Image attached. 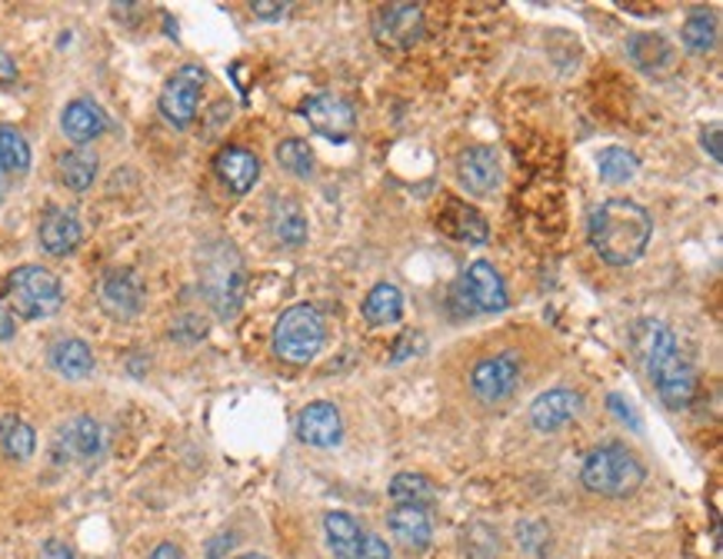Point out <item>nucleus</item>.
I'll list each match as a JSON object with an SVG mask.
<instances>
[{
	"mask_svg": "<svg viewBox=\"0 0 723 559\" xmlns=\"http://www.w3.org/2000/svg\"><path fill=\"white\" fill-rule=\"evenodd\" d=\"M651 233H654V217L641 203L624 200V197L604 200L591 213V223H587L591 247L611 267L637 263L644 257L647 243H651Z\"/></svg>",
	"mask_w": 723,
	"mask_h": 559,
	"instance_id": "nucleus-1",
	"label": "nucleus"
},
{
	"mask_svg": "<svg viewBox=\"0 0 723 559\" xmlns=\"http://www.w3.org/2000/svg\"><path fill=\"white\" fill-rule=\"evenodd\" d=\"M647 480L644 463L637 460V453H631L621 443H607L587 453L584 467H581V483L604 497V500H624L634 497Z\"/></svg>",
	"mask_w": 723,
	"mask_h": 559,
	"instance_id": "nucleus-2",
	"label": "nucleus"
},
{
	"mask_svg": "<svg viewBox=\"0 0 723 559\" xmlns=\"http://www.w3.org/2000/svg\"><path fill=\"white\" fill-rule=\"evenodd\" d=\"M0 293L13 307V313L23 320H47L63 303L60 280L47 267H37V263L13 267L7 280L0 283Z\"/></svg>",
	"mask_w": 723,
	"mask_h": 559,
	"instance_id": "nucleus-3",
	"label": "nucleus"
},
{
	"mask_svg": "<svg viewBox=\"0 0 723 559\" xmlns=\"http://www.w3.org/2000/svg\"><path fill=\"white\" fill-rule=\"evenodd\" d=\"M327 337V323L317 307L297 303L280 313L274 327V353L287 363H310Z\"/></svg>",
	"mask_w": 723,
	"mask_h": 559,
	"instance_id": "nucleus-4",
	"label": "nucleus"
},
{
	"mask_svg": "<svg viewBox=\"0 0 723 559\" xmlns=\"http://www.w3.org/2000/svg\"><path fill=\"white\" fill-rule=\"evenodd\" d=\"M200 280H204V293H207V300L217 307L220 317L230 320V317L240 310L244 287H247L244 263H240L237 250H234L230 243H214V247L204 253Z\"/></svg>",
	"mask_w": 723,
	"mask_h": 559,
	"instance_id": "nucleus-5",
	"label": "nucleus"
},
{
	"mask_svg": "<svg viewBox=\"0 0 723 559\" xmlns=\"http://www.w3.org/2000/svg\"><path fill=\"white\" fill-rule=\"evenodd\" d=\"M204 80H207V73H204V67H197V63H184V67H177V70L167 77V83H164L157 103H160V113H164V120H167L170 127H177V130L190 127V120L197 117V103H200Z\"/></svg>",
	"mask_w": 723,
	"mask_h": 559,
	"instance_id": "nucleus-6",
	"label": "nucleus"
},
{
	"mask_svg": "<svg viewBox=\"0 0 723 559\" xmlns=\"http://www.w3.org/2000/svg\"><path fill=\"white\" fill-rule=\"evenodd\" d=\"M374 40L387 50H407L424 37V7L417 3H384L374 10Z\"/></svg>",
	"mask_w": 723,
	"mask_h": 559,
	"instance_id": "nucleus-7",
	"label": "nucleus"
},
{
	"mask_svg": "<svg viewBox=\"0 0 723 559\" xmlns=\"http://www.w3.org/2000/svg\"><path fill=\"white\" fill-rule=\"evenodd\" d=\"M521 383V360L517 353H494V357H484L474 363L471 370V393L481 400V403H504L514 397Z\"/></svg>",
	"mask_w": 723,
	"mask_h": 559,
	"instance_id": "nucleus-8",
	"label": "nucleus"
},
{
	"mask_svg": "<svg viewBox=\"0 0 723 559\" xmlns=\"http://www.w3.org/2000/svg\"><path fill=\"white\" fill-rule=\"evenodd\" d=\"M304 117L307 123L324 137V140H334V143H344L354 137V127H357V117H354V107L344 100V97H334V93H317L304 103Z\"/></svg>",
	"mask_w": 723,
	"mask_h": 559,
	"instance_id": "nucleus-9",
	"label": "nucleus"
},
{
	"mask_svg": "<svg viewBox=\"0 0 723 559\" xmlns=\"http://www.w3.org/2000/svg\"><path fill=\"white\" fill-rule=\"evenodd\" d=\"M103 450V430L93 417H73L53 440V457L63 463H90Z\"/></svg>",
	"mask_w": 723,
	"mask_h": 559,
	"instance_id": "nucleus-10",
	"label": "nucleus"
},
{
	"mask_svg": "<svg viewBox=\"0 0 723 559\" xmlns=\"http://www.w3.org/2000/svg\"><path fill=\"white\" fill-rule=\"evenodd\" d=\"M97 293L100 307L117 320H133L143 310V287L133 270H107Z\"/></svg>",
	"mask_w": 723,
	"mask_h": 559,
	"instance_id": "nucleus-11",
	"label": "nucleus"
},
{
	"mask_svg": "<svg viewBox=\"0 0 723 559\" xmlns=\"http://www.w3.org/2000/svg\"><path fill=\"white\" fill-rule=\"evenodd\" d=\"M581 413H584V397L574 393V390H567V387L547 390V393H541L531 403V423L541 433H557L567 423H574Z\"/></svg>",
	"mask_w": 723,
	"mask_h": 559,
	"instance_id": "nucleus-12",
	"label": "nucleus"
},
{
	"mask_svg": "<svg viewBox=\"0 0 723 559\" xmlns=\"http://www.w3.org/2000/svg\"><path fill=\"white\" fill-rule=\"evenodd\" d=\"M344 437V420H340V410L327 400H317V403H307L297 417V440L307 443V447H317V450H330L337 447Z\"/></svg>",
	"mask_w": 723,
	"mask_h": 559,
	"instance_id": "nucleus-13",
	"label": "nucleus"
},
{
	"mask_svg": "<svg viewBox=\"0 0 723 559\" xmlns=\"http://www.w3.org/2000/svg\"><path fill=\"white\" fill-rule=\"evenodd\" d=\"M634 353L641 357V363H644V370L654 377L674 353H681L677 350V337H674V330L667 327V323H661V320H641L637 327H634Z\"/></svg>",
	"mask_w": 723,
	"mask_h": 559,
	"instance_id": "nucleus-14",
	"label": "nucleus"
},
{
	"mask_svg": "<svg viewBox=\"0 0 723 559\" xmlns=\"http://www.w3.org/2000/svg\"><path fill=\"white\" fill-rule=\"evenodd\" d=\"M654 383H657V390H661V400H664L671 410H687V407L694 403L697 373H694V367H691L681 353H674V357L654 373Z\"/></svg>",
	"mask_w": 723,
	"mask_h": 559,
	"instance_id": "nucleus-15",
	"label": "nucleus"
},
{
	"mask_svg": "<svg viewBox=\"0 0 723 559\" xmlns=\"http://www.w3.org/2000/svg\"><path fill=\"white\" fill-rule=\"evenodd\" d=\"M60 130L67 140H73L77 147H87L90 140H97L107 130V113L100 103H93L90 97H77L63 107L60 113Z\"/></svg>",
	"mask_w": 723,
	"mask_h": 559,
	"instance_id": "nucleus-16",
	"label": "nucleus"
},
{
	"mask_svg": "<svg viewBox=\"0 0 723 559\" xmlns=\"http://www.w3.org/2000/svg\"><path fill=\"white\" fill-rule=\"evenodd\" d=\"M214 170H217L220 183L237 197L250 193L254 183L260 180V160L247 147H224L214 160Z\"/></svg>",
	"mask_w": 723,
	"mask_h": 559,
	"instance_id": "nucleus-17",
	"label": "nucleus"
},
{
	"mask_svg": "<svg viewBox=\"0 0 723 559\" xmlns=\"http://www.w3.org/2000/svg\"><path fill=\"white\" fill-rule=\"evenodd\" d=\"M460 183L474 193V197H487L501 187V160L494 153V147H471L460 163Z\"/></svg>",
	"mask_w": 723,
	"mask_h": 559,
	"instance_id": "nucleus-18",
	"label": "nucleus"
},
{
	"mask_svg": "<svg viewBox=\"0 0 723 559\" xmlns=\"http://www.w3.org/2000/svg\"><path fill=\"white\" fill-rule=\"evenodd\" d=\"M464 283L471 290V300H474L477 313H501V310H507V287H504L501 273L487 260L471 263V270L464 273Z\"/></svg>",
	"mask_w": 723,
	"mask_h": 559,
	"instance_id": "nucleus-19",
	"label": "nucleus"
},
{
	"mask_svg": "<svg viewBox=\"0 0 723 559\" xmlns=\"http://www.w3.org/2000/svg\"><path fill=\"white\" fill-rule=\"evenodd\" d=\"M83 240V223L77 220V213L70 210H50L40 220V247L50 257H67L80 247Z\"/></svg>",
	"mask_w": 723,
	"mask_h": 559,
	"instance_id": "nucleus-20",
	"label": "nucleus"
},
{
	"mask_svg": "<svg viewBox=\"0 0 723 559\" xmlns=\"http://www.w3.org/2000/svg\"><path fill=\"white\" fill-rule=\"evenodd\" d=\"M627 53H631V60L644 73H654V77H667L674 70V63H677V50L661 33H637V37H631Z\"/></svg>",
	"mask_w": 723,
	"mask_h": 559,
	"instance_id": "nucleus-21",
	"label": "nucleus"
},
{
	"mask_svg": "<svg viewBox=\"0 0 723 559\" xmlns=\"http://www.w3.org/2000/svg\"><path fill=\"white\" fill-rule=\"evenodd\" d=\"M50 370L60 373L63 380H87L93 373V350L77 340V337H63L47 350Z\"/></svg>",
	"mask_w": 723,
	"mask_h": 559,
	"instance_id": "nucleus-22",
	"label": "nucleus"
},
{
	"mask_svg": "<svg viewBox=\"0 0 723 559\" xmlns=\"http://www.w3.org/2000/svg\"><path fill=\"white\" fill-rule=\"evenodd\" d=\"M387 520H390V530H394V537H397L400 547H407V550H424V547H430L434 527H430L427 510H417V507H394Z\"/></svg>",
	"mask_w": 723,
	"mask_h": 559,
	"instance_id": "nucleus-23",
	"label": "nucleus"
},
{
	"mask_svg": "<svg viewBox=\"0 0 723 559\" xmlns=\"http://www.w3.org/2000/svg\"><path fill=\"white\" fill-rule=\"evenodd\" d=\"M324 533H327V547L337 559H360V547H364V530L350 513H327L324 517Z\"/></svg>",
	"mask_w": 723,
	"mask_h": 559,
	"instance_id": "nucleus-24",
	"label": "nucleus"
},
{
	"mask_svg": "<svg viewBox=\"0 0 723 559\" xmlns=\"http://www.w3.org/2000/svg\"><path fill=\"white\" fill-rule=\"evenodd\" d=\"M270 230L280 243L300 247L307 240V213L294 197H277L270 203Z\"/></svg>",
	"mask_w": 723,
	"mask_h": 559,
	"instance_id": "nucleus-25",
	"label": "nucleus"
},
{
	"mask_svg": "<svg viewBox=\"0 0 723 559\" xmlns=\"http://www.w3.org/2000/svg\"><path fill=\"white\" fill-rule=\"evenodd\" d=\"M57 173H60V183L73 193H83L93 187L97 180V153L90 147H73L67 153H60L57 160Z\"/></svg>",
	"mask_w": 723,
	"mask_h": 559,
	"instance_id": "nucleus-26",
	"label": "nucleus"
},
{
	"mask_svg": "<svg viewBox=\"0 0 723 559\" xmlns=\"http://www.w3.org/2000/svg\"><path fill=\"white\" fill-rule=\"evenodd\" d=\"M440 227L447 230V233H454L457 240H467V243H484L487 240V220L474 210V207H467V203H457V200H450L447 203V210L440 213Z\"/></svg>",
	"mask_w": 723,
	"mask_h": 559,
	"instance_id": "nucleus-27",
	"label": "nucleus"
},
{
	"mask_svg": "<svg viewBox=\"0 0 723 559\" xmlns=\"http://www.w3.org/2000/svg\"><path fill=\"white\" fill-rule=\"evenodd\" d=\"M400 313H404V293L394 283H377L364 300V320L374 323V327L397 323Z\"/></svg>",
	"mask_w": 723,
	"mask_h": 559,
	"instance_id": "nucleus-28",
	"label": "nucleus"
},
{
	"mask_svg": "<svg viewBox=\"0 0 723 559\" xmlns=\"http://www.w3.org/2000/svg\"><path fill=\"white\" fill-rule=\"evenodd\" d=\"M390 497L397 507H417V510H427L437 503V487L420 477V473H397L394 483H390Z\"/></svg>",
	"mask_w": 723,
	"mask_h": 559,
	"instance_id": "nucleus-29",
	"label": "nucleus"
},
{
	"mask_svg": "<svg viewBox=\"0 0 723 559\" xmlns=\"http://www.w3.org/2000/svg\"><path fill=\"white\" fill-rule=\"evenodd\" d=\"M681 37H684V47H687L691 53H711V50L717 47V17L707 13V10L691 13Z\"/></svg>",
	"mask_w": 723,
	"mask_h": 559,
	"instance_id": "nucleus-30",
	"label": "nucleus"
},
{
	"mask_svg": "<svg viewBox=\"0 0 723 559\" xmlns=\"http://www.w3.org/2000/svg\"><path fill=\"white\" fill-rule=\"evenodd\" d=\"M30 143L17 127H0V170L27 173L30 170Z\"/></svg>",
	"mask_w": 723,
	"mask_h": 559,
	"instance_id": "nucleus-31",
	"label": "nucleus"
},
{
	"mask_svg": "<svg viewBox=\"0 0 723 559\" xmlns=\"http://www.w3.org/2000/svg\"><path fill=\"white\" fill-rule=\"evenodd\" d=\"M637 157L627 150V147H607L601 157H597V170H601V180L604 183H627L637 177Z\"/></svg>",
	"mask_w": 723,
	"mask_h": 559,
	"instance_id": "nucleus-32",
	"label": "nucleus"
},
{
	"mask_svg": "<svg viewBox=\"0 0 723 559\" xmlns=\"http://www.w3.org/2000/svg\"><path fill=\"white\" fill-rule=\"evenodd\" d=\"M277 163L287 170V173H294V177H314V150L307 147V140H300V137H287V140H280L277 143Z\"/></svg>",
	"mask_w": 723,
	"mask_h": 559,
	"instance_id": "nucleus-33",
	"label": "nucleus"
},
{
	"mask_svg": "<svg viewBox=\"0 0 723 559\" xmlns=\"http://www.w3.org/2000/svg\"><path fill=\"white\" fill-rule=\"evenodd\" d=\"M33 450H37V433H33V427L23 423V420H13V423L7 427V433H3V453H7L10 460H30Z\"/></svg>",
	"mask_w": 723,
	"mask_h": 559,
	"instance_id": "nucleus-34",
	"label": "nucleus"
},
{
	"mask_svg": "<svg viewBox=\"0 0 723 559\" xmlns=\"http://www.w3.org/2000/svg\"><path fill=\"white\" fill-rule=\"evenodd\" d=\"M517 540H521L531 553H544V547H551V533H547V527L537 523V520L521 523V527H517Z\"/></svg>",
	"mask_w": 723,
	"mask_h": 559,
	"instance_id": "nucleus-35",
	"label": "nucleus"
},
{
	"mask_svg": "<svg viewBox=\"0 0 723 559\" xmlns=\"http://www.w3.org/2000/svg\"><path fill=\"white\" fill-rule=\"evenodd\" d=\"M450 307H454V317H457V320L477 317V307H474V300H471V290H467L464 277L450 287Z\"/></svg>",
	"mask_w": 723,
	"mask_h": 559,
	"instance_id": "nucleus-36",
	"label": "nucleus"
},
{
	"mask_svg": "<svg viewBox=\"0 0 723 559\" xmlns=\"http://www.w3.org/2000/svg\"><path fill=\"white\" fill-rule=\"evenodd\" d=\"M360 559H390V547L384 543V537H377V533H364Z\"/></svg>",
	"mask_w": 723,
	"mask_h": 559,
	"instance_id": "nucleus-37",
	"label": "nucleus"
},
{
	"mask_svg": "<svg viewBox=\"0 0 723 559\" xmlns=\"http://www.w3.org/2000/svg\"><path fill=\"white\" fill-rule=\"evenodd\" d=\"M250 10L267 17V20H277V17H284L290 10V3H264V0H257V3H250Z\"/></svg>",
	"mask_w": 723,
	"mask_h": 559,
	"instance_id": "nucleus-38",
	"label": "nucleus"
},
{
	"mask_svg": "<svg viewBox=\"0 0 723 559\" xmlns=\"http://www.w3.org/2000/svg\"><path fill=\"white\" fill-rule=\"evenodd\" d=\"M704 147H707V150H711V157L721 163V157H723L721 153V123H714L711 130H704Z\"/></svg>",
	"mask_w": 723,
	"mask_h": 559,
	"instance_id": "nucleus-39",
	"label": "nucleus"
},
{
	"mask_svg": "<svg viewBox=\"0 0 723 559\" xmlns=\"http://www.w3.org/2000/svg\"><path fill=\"white\" fill-rule=\"evenodd\" d=\"M13 333H17V320L7 307H0V343L13 340Z\"/></svg>",
	"mask_w": 723,
	"mask_h": 559,
	"instance_id": "nucleus-40",
	"label": "nucleus"
},
{
	"mask_svg": "<svg viewBox=\"0 0 723 559\" xmlns=\"http://www.w3.org/2000/svg\"><path fill=\"white\" fill-rule=\"evenodd\" d=\"M40 559H73V553H70V547H63L60 540H50V543H43Z\"/></svg>",
	"mask_w": 723,
	"mask_h": 559,
	"instance_id": "nucleus-41",
	"label": "nucleus"
},
{
	"mask_svg": "<svg viewBox=\"0 0 723 559\" xmlns=\"http://www.w3.org/2000/svg\"><path fill=\"white\" fill-rule=\"evenodd\" d=\"M611 407L617 410V420H624V423H631V427H641V423L634 420V410H631L621 397H611Z\"/></svg>",
	"mask_w": 723,
	"mask_h": 559,
	"instance_id": "nucleus-42",
	"label": "nucleus"
},
{
	"mask_svg": "<svg viewBox=\"0 0 723 559\" xmlns=\"http://www.w3.org/2000/svg\"><path fill=\"white\" fill-rule=\"evenodd\" d=\"M147 559H187V553L180 547H174V543H160Z\"/></svg>",
	"mask_w": 723,
	"mask_h": 559,
	"instance_id": "nucleus-43",
	"label": "nucleus"
},
{
	"mask_svg": "<svg viewBox=\"0 0 723 559\" xmlns=\"http://www.w3.org/2000/svg\"><path fill=\"white\" fill-rule=\"evenodd\" d=\"M234 559H267V557H264V553H240V557Z\"/></svg>",
	"mask_w": 723,
	"mask_h": 559,
	"instance_id": "nucleus-44",
	"label": "nucleus"
}]
</instances>
